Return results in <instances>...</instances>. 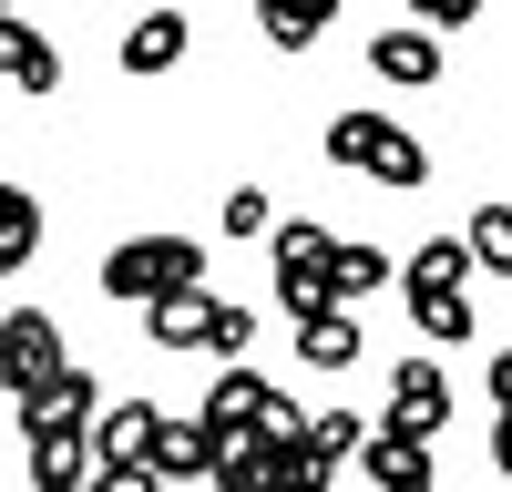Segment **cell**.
<instances>
[{
    "instance_id": "cell-12",
    "label": "cell",
    "mask_w": 512,
    "mask_h": 492,
    "mask_svg": "<svg viewBox=\"0 0 512 492\" xmlns=\"http://www.w3.org/2000/svg\"><path fill=\"white\" fill-rule=\"evenodd\" d=\"M390 410H400V421H420V431L441 441V421H451V380H441L431 359H400V369H390Z\"/></svg>"
},
{
    "instance_id": "cell-16",
    "label": "cell",
    "mask_w": 512,
    "mask_h": 492,
    "mask_svg": "<svg viewBox=\"0 0 512 492\" xmlns=\"http://www.w3.org/2000/svg\"><path fill=\"white\" fill-rule=\"evenodd\" d=\"M328 21H338V0H256V31H267V52H308Z\"/></svg>"
},
{
    "instance_id": "cell-28",
    "label": "cell",
    "mask_w": 512,
    "mask_h": 492,
    "mask_svg": "<svg viewBox=\"0 0 512 492\" xmlns=\"http://www.w3.org/2000/svg\"><path fill=\"white\" fill-rule=\"evenodd\" d=\"M0 21H11V0H0Z\"/></svg>"
},
{
    "instance_id": "cell-17",
    "label": "cell",
    "mask_w": 512,
    "mask_h": 492,
    "mask_svg": "<svg viewBox=\"0 0 512 492\" xmlns=\"http://www.w3.org/2000/svg\"><path fill=\"white\" fill-rule=\"evenodd\" d=\"M369 72L379 82H441V41L431 31H379L369 41Z\"/></svg>"
},
{
    "instance_id": "cell-14",
    "label": "cell",
    "mask_w": 512,
    "mask_h": 492,
    "mask_svg": "<svg viewBox=\"0 0 512 492\" xmlns=\"http://www.w3.org/2000/svg\"><path fill=\"white\" fill-rule=\"evenodd\" d=\"M0 72H11L21 93H62V52H52L31 21H0Z\"/></svg>"
},
{
    "instance_id": "cell-8",
    "label": "cell",
    "mask_w": 512,
    "mask_h": 492,
    "mask_svg": "<svg viewBox=\"0 0 512 492\" xmlns=\"http://www.w3.org/2000/svg\"><path fill=\"white\" fill-rule=\"evenodd\" d=\"M195 52V21L185 11H144L134 31H123V72H134V82H154V72H175Z\"/></svg>"
},
{
    "instance_id": "cell-24",
    "label": "cell",
    "mask_w": 512,
    "mask_h": 492,
    "mask_svg": "<svg viewBox=\"0 0 512 492\" xmlns=\"http://www.w3.org/2000/svg\"><path fill=\"white\" fill-rule=\"evenodd\" d=\"M472 11H482V0H410V31H431V41H441V31H461Z\"/></svg>"
},
{
    "instance_id": "cell-27",
    "label": "cell",
    "mask_w": 512,
    "mask_h": 492,
    "mask_svg": "<svg viewBox=\"0 0 512 492\" xmlns=\"http://www.w3.org/2000/svg\"><path fill=\"white\" fill-rule=\"evenodd\" d=\"M379 492H441V482L431 472H400V482H379Z\"/></svg>"
},
{
    "instance_id": "cell-18",
    "label": "cell",
    "mask_w": 512,
    "mask_h": 492,
    "mask_svg": "<svg viewBox=\"0 0 512 492\" xmlns=\"http://www.w3.org/2000/svg\"><path fill=\"white\" fill-rule=\"evenodd\" d=\"M400 298H410V318L420 328H431V349H451V339H472V287H400Z\"/></svg>"
},
{
    "instance_id": "cell-26",
    "label": "cell",
    "mask_w": 512,
    "mask_h": 492,
    "mask_svg": "<svg viewBox=\"0 0 512 492\" xmlns=\"http://www.w3.org/2000/svg\"><path fill=\"white\" fill-rule=\"evenodd\" d=\"M11 216H31V195H21V185H0V226H11Z\"/></svg>"
},
{
    "instance_id": "cell-20",
    "label": "cell",
    "mask_w": 512,
    "mask_h": 492,
    "mask_svg": "<svg viewBox=\"0 0 512 492\" xmlns=\"http://www.w3.org/2000/svg\"><path fill=\"white\" fill-rule=\"evenodd\" d=\"M390 277L400 287H472V257H461V236H431V246H410Z\"/></svg>"
},
{
    "instance_id": "cell-25",
    "label": "cell",
    "mask_w": 512,
    "mask_h": 492,
    "mask_svg": "<svg viewBox=\"0 0 512 492\" xmlns=\"http://www.w3.org/2000/svg\"><path fill=\"white\" fill-rule=\"evenodd\" d=\"M226 236H236V246H246V236H267V195H256V185L226 195Z\"/></svg>"
},
{
    "instance_id": "cell-7",
    "label": "cell",
    "mask_w": 512,
    "mask_h": 492,
    "mask_svg": "<svg viewBox=\"0 0 512 492\" xmlns=\"http://www.w3.org/2000/svg\"><path fill=\"white\" fill-rule=\"evenodd\" d=\"M205 462H216V441H205L195 410H154V451H144V472H154V482H205Z\"/></svg>"
},
{
    "instance_id": "cell-1",
    "label": "cell",
    "mask_w": 512,
    "mask_h": 492,
    "mask_svg": "<svg viewBox=\"0 0 512 492\" xmlns=\"http://www.w3.org/2000/svg\"><path fill=\"white\" fill-rule=\"evenodd\" d=\"M175 287H205V246L195 236H123L103 257V298H123V308H154Z\"/></svg>"
},
{
    "instance_id": "cell-4",
    "label": "cell",
    "mask_w": 512,
    "mask_h": 492,
    "mask_svg": "<svg viewBox=\"0 0 512 492\" xmlns=\"http://www.w3.org/2000/svg\"><path fill=\"white\" fill-rule=\"evenodd\" d=\"M328 226H308V216H287V226H267V257H277V298H287V318H318L328 308Z\"/></svg>"
},
{
    "instance_id": "cell-5",
    "label": "cell",
    "mask_w": 512,
    "mask_h": 492,
    "mask_svg": "<svg viewBox=\"0 0 512 492\" xmlns=\"http://www.w3.org/2000/svg\"><path fill=\"white\" fill-rule=\"evenodd\" d=\"M52 369H62V318L52 308H11L0 318V380H11V400H31Z\"/></svg>"
},
{
    "instance_id": "cell-10",
    "label": "cell",
    "mask_w": 512,
    "mask_h": 492,
    "mask_svg": "<svg viewBox=\"0 0 512 492\" xmlns=\"http://www.w3.org/2000/svg\"><path fill=\"white\" fill-rule=\"evenodd\" d=\"M154 410H164V400H113V410H93V431H82V441H93V462H144V451H154Z\"/></svg>"
},
{
    "instance_id": "cell-22",
    "label": "cell",
    "mask_w": 512,
    "mask_h": 492,
    "mask_svg": "<svg viewBox=\"0 0 512 492\" xmlns=\"http://www.w3.org/2000/svg\"><path fill=\"white\" fill-rule=\"evenodd\" d=\"M41 257V205H31V216H11V226H0V277H21Z\"/></svg>"
},
{
    "instance_id": "cell-11",
    "label": "cell",
    "mask_w": 512,
    "mask_h": 492,
    "mask_svg": "<svg viewBox=\"0 0 512 492\" xmlns=\"http://www.w3.org/2000/svg\"><path fill=\"white\" fill-rule=\"evenodd\" d=\"M256 400H267V380H256V369H226L216 390H205V441H256Z\"/></svg>"
},
{
    "instance_id": "cell-19",
    "label": "cell",
    "mask_w": 512,
    "mask_h": 492,
    "mask_svg": "<svg viewBox=\"0 0 512 492\" xmlns=\"http://www.w3.org/2000/svg\"><path fill=\"white\" fill-rule=\"evenodd\" d=\"M297 359H308V369H349V359H359V318H349V308L297 318Z\"/></svg>"
},
{
    "instance_id": "cell-3",
    "label": "cell",
    "mask_w": 512,
    "mask_h": 492,
    "mask_svg": "<svg viewBox=\"0 0 512 492\" xmlns=\"http://www.w3.org/2000/svg\"><path fill=\"white\" fill-rule=\"evenodd\" d=\"M144 328H154V349H216V359H236V349L256 339V308L205 298V287H175V298L144 308Z\"/></svg>"
},
{
    "instance_id": "cell-13",
    "label": "cell",
    "mask_w": 512,
    "mask_h": 492,
    "mask_svg": "<svg viewBox=\"0 0 512 492\" xmlns=\"http://www.w3.org/2000/svg\"><path fill=\"white\" fill-rule=\"evenodd\" d=\"M328 308H359V298H379L390 287V246H328Z\"/></svg>"
},
{
    "instance_id": "cell-2",
    "label": "cell",
    "mask_w": 512,
    "mask_h": 492,
    "mask_svg": "<svg viewBox=\"0 0 512 492\" xmlns=\"http://www.w3.org/2000/svg\"><path fill=\"white\" fill-rule=\"evenodd\" d=\"M328 164H359V175L390 185V195L431 185V154H420V134H400L390 113H338V123H328Z\"/></svg>"
},
{
    "instance_id": "cell-9",
    "label": "cell",
    "mask_w": 512,
    "mask_h": 492,
    "mask_svg": "<svg viewBox=\"0 0 512 492\" xmlns=\"http://www.w3.org/2000/svg\"><path fill=\"white\" fill-rule=\"evenodd\" d=\"M21 472H31V492H82L93 441H82V431H21Z\"/></svg>"
},
{
    "instance_id": "cell-15",
    "label": "cell",
    "mask_w": 512,
    "mask_h": 492,
    "mask_svg": "<svg viewBox=\"0 0 512 492\" xmlns=\"http://www.w3.org/2000/svg\"><path fill=\"white\" fill-rule=\"evenodd\" d=\"M338 472L318 462V451H308V431H297V441H267V451H256V492H328Z\"/></svg>"
},
{
    "instance_id": "cell-6",
    "label": "cell",
    "mask_w": 512,
    "mask_h": 492,
    "mask_svg": "<svg viewBox=\"0 0 512 492\" xmlns=\"http://www.w3.org/2000/svg\"><path fill=\"white\" fill-rule=\"evenodd\" d=\"M93 410H103V380L62 359L52 380H41V390L21 400V431H93Z\"/></svg>"
},
{
    "instance_id": "cell-21",
    "label": "cell",
    "mask_w": 512,
    "mask_h": 492,
    "mask_svg": "<svg viewBox=\"0 0 512 492\" xmlns=\"http://www.w3.org/2000/svg\"><path fill=\"white\" fill-rule=\"evenodd\" d=\"M461 257H472V267H512V216H502V205H482V216L461 226Z\"/></svg>"
},
{
    "instance_id": "cell-23",
    "label": "cell",
    "mask_w": 512,
    "mask_h": 492,
    "mask_svg": "<svg viewBox=\"0 0 512 492\" xmlns=\"http://www.w3.org/2000/svg\"><path fill=\"white\" fill-rule=\"evenodd\" d=\"M82 492H164L144 462H93V472H82Z\"/></svg>"
}]
</instances>
